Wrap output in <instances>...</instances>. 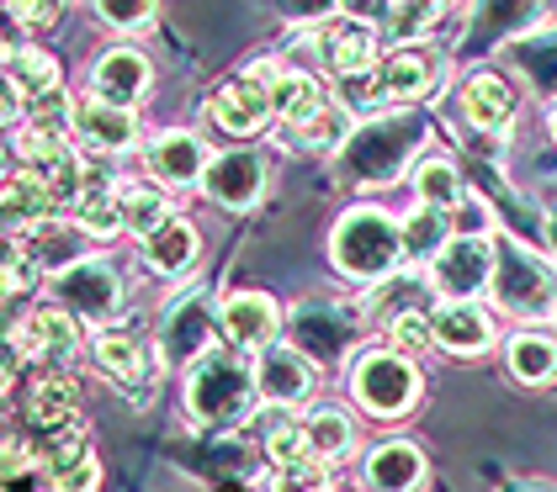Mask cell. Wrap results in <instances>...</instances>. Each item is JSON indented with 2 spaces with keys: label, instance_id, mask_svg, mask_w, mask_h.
<instances>
[{
  "label": "cell",
  "instance_id": "8d00e7d4",
  "mask_svg": "<svg viewBox=\"0 0 557 492\" xmlns=\"http://www.w3.org/2000/svg\"><path fill=\"white\" fill-rule=\"evenodd\" d=\"M27 254L48 265V270H64V265H75L81 260V244H75V234L70 228H59L53 217L38 223V228H27Z\"/></svg>",
  "mask_w": 557,
  "mask_h": 492
},
{
  "label": "cell",
  "instance_id": "7a4b0ae2",
  "mask_svg": "<svg viewBox=\"0 0 557 492\" xmlns=\"http://www.w3.org/2000/svg\"><path fill=\"white\" fill-rule=\"evenodd\" d=\"M330 254H335V270L350 281H383L404 265V234L377 206H350L330 234Z\"/></svg>",
  "mask_w": 557,
  "mask_h": 492
},
{
  "label": "cell",
  "instance_id": "836d02e7",
  "mask_svg": "<svg viewBox=\"0 0 557 492\" xmlns=\"http://www.w3.org/2000/svg\"><path fill=\"white\" fill-rule=\"evenodd\" d=\"M302 434H308V451L324 455V461L350 455V445H356V424L341 408H319L313 418H302Z\"/></svg>",
  "mask_w": 557,
  "mask_h": 492
},
{
  "label": "cell",
  "instance_id": "9f6ffc18",
  "mask_svg": "<svg viewBox=\"0 0 557 492\" xmlns=\"http://www.w3.org/2000/svg\"><path fill=\"white\" fill-rule=\"evenodd\" d=\"M553 318H557V313H553Z\"/></svg>",
  "mask_w": 557,
  "mask_h": 492
},
{
  "label": "cell",
  "instance_id": "ee69618b",
  "mask_svg": "<svg viewBox=\"0 0 557 492\" xmlns=\"http://www.w3.org/2000/svg\"><path fill=\"white\" fill-rule=\"evenodd\" d=\"M271 492H330V471L308 455V461H293V466H276V482Z\"/></svg>",
  "mask_w": 557,
  "mask_h": 492
},
{
  "label": "cell",
  "instance_id": "52a82bcc",
  "mask_svg": "<svg viewBox=\"0 0 557 492\" xmlns=\"http://www.w3.org/2000/svg\"><path fill=\"white\" fill-rule=\"evenodd\" d=\"M494 276V244L488 234H451L430 260V281L446 302H472Z\"/></svg>",
  "mask_w": 557,
  "mask_h": 492
},
{
  "label": "cell",
  "instance_id": "d590c367",
  "mask_svg": "<svg viewBox=\"0 0 557 492\" xmlns=\"http://www.w3.org/2000/svg\"><path fill=\"white\" fill-rule=\"evenodd\" d=\"M33 175L44 180V191L53 197V206H75V197L86 191V164H81V154H75V149H64L59 160L38 164Z\"/></svg>",
  "mask_w": 557,
  "mask_h": 492
},
{
  "label": "cell",
  "instance_id": "bcb514c9",
  "mask_svg": "<svg viewBox=\"0 0 557 492\" xmlns=\"http://www.w3.org/2000/svg\"><path fill=\"white\" fill-rule=\"evenodd\" d=\"M0 5H5L22 27H48V22L64 11V0H0Z\"/></svg>",
  "mask_w": 557,
  "mask_h": 492
},
{
  "label": "cell",
  "instance_id": "5bb4252c",
  "mask_svg": "<svg viewBox=\"0 0 557 492\" xmlns=\"http://www.w3.org/2000/svg\"><path fill=\"white\" fill-rule=\"evenodd\" d=\"M218 328L239 344V350H265L276 344V328H282V313L265 291H234L223 307H218Z\"/></svg>",
  "mask_w": 557,
  "mask_h": 492
},
{
  "label": "cell",
  "instance_id": "4dcf8cb0",
  "mask_svg": "<svg viewBox=\"0 0 557 492\" xmlns=\"http://www.w3.org/2000/svg\"><path fill=\"white\" fill-rule=\"evenodd\" d=\"M510 370H515V381H525V387L557 381V339H547V333H515Z\"/></svg>",
  "mask_w": 557,
  "mask_h": 492
},
{
  "label": "cell",
  "instance_id": "f6af8a7d",
  "mask_svg": "<svg viewBox=\"0 0 557 492\" xmlns=\"http://www.w3.org/2000/svg\"><path fill=\"white\" fill-rule=\"evenodd\" d=\"M101 488V461L96 455H81V461H70L64 471H53V492H96Z\"/></svg>",
  "mask_w": 557,
  "mask_h": 492
},
{
  "label": "cell",
  "instance_id": "f907efd6",
  "mask_svg": "<svg viewBox=\"0 0 557 492\" xmlns=\"http://www.w3.org/2000/svg\"><path fill=\"white\" fill-rule=\"evenodd\" d=\"M435 5H441V0H393V11H398V16H430Z\"/></svg>",
  "mask_w": 557,
  "mask_h": 492
},
{
  "label": "cell",
  "instance_id": "b9f144b4",
  "mask_svg": "<svg viewBox=\"0 0 557 492\" xmlns=\"http://www.w3.org/2000/svg\"><path fill=\"white\" fill-rule=\"evenodd\" d=\"M387 339H393L398 355H425L430 344H435V328H430L425 313H398V318L387 324Z\"/></svg>",
  "mask_w": 557,
  "mask_h": 492
},
{
  "label": "cell",
  "instance_id": "7c38bea8",
  "mask_svg": "<svg viewBox=\"0 0 557 492\" xmlns=\"http://www.w3.org/2000/svg\"><path fill=\"white\" fill-rule=\"evenodd\" d=\"M75 318L53 302V307H38V313H27L22 324L11 328V350L22 355V361H48V366H59V361H70L75 355Z\"/></svg>",
  "mask_w": 557,
  "mask_h": 492
},
{
  "label": "cell",
  "instance_id": "9a60e30c",
  "mask_svg": "<svg viewBox=\"0 0 557 492\" xmlns=\"http://www.w3.org/2000/svg\"><path fill=\"white\" fill-rule=\"evenodd\" d=\"M149 80H154V70H149V59L133 53V48L101 53L96 70H90V90H96L101 101H112V106H128V112L149 96Z\"/></svg>",
  "mask_w": 557,
  "mask_h": 492
},
{
  "label": "cell",
  "instance_id": "e0dca14e",
  "mask_svg": "<svg viewBox=\"0 0 557 492\" xmlns=\"http://www.w3.org/2000/svg\"><path fill=\"white\" fill-rule=\"evenodd\" d=\"M75 133L86 138L96 154H123L138 143V123H133L128 106H112V101H101V96H90L75 106Z\"/></svg>",
  "mask_w": 557,
  "mask_h": 492
},
{
  "label": "cell",
  "instance_id": "d4e9b609",
  "mask_svg": "<svg viewBox=\"0 0 557 492\" xmlns=\"http://www.w3.org/2000/svg\"><path fill=\"white\" fill-rule=\"evenodd\" d=\"M536 11H542V0H478V11H472V42L478 48H494V42L515 38V33H525L536 22Z\"/></svg>",
  "mask_w": 557,
  "mask_h": 492
},
{
  "label": "cell",
  "instance_id": "603a6c76",
  "mask_svg": "<svg viewBox=\"0 0 557 492\" xmlns=\"http://www.w3.org/2000/svg\"><path fill=\"white\" fill-rule=\"evenodd\" d=\"M197 228L186 223V217H165L149 239H144V260H149V270L154 276H186L191 265H197Z\"/></svg>",
  "mask_w": 557,
  "mask_h": 492
},
{
  "label": "cell",
  "instance_id": "e575fe53",
  "mask_svg": "<svg viewBox=\"0 0 557 492\" xmlns=\"http://www.w3.org/2000/svg\"><path fill=\"white\" fill-rule=\"evenodd\" d=\"M260 440H265V455L276 461V466H293V461H308V434H302V424H293L287 413H265L260 418Z\"/></svg>",
  "mask_w": 557,
  "mask_h": 492
},
{
  "label": "cell",
  "instance_id": "3957f363",
  "mask_svg": "<svg viewBox=\"0 0 557 492\" xmlns=\"http://www.w3.org/2000/svg\"><path fill=\"white\" fill-rule=\"evenodd\" d=\"M420 143H425L420 117H372V123L350 127V138L341 143V164L356 180H393L420 154Z\"/></svg>",
  "mask_w": 557,
  "mask_h": 492
},
{
  "label": "cell",
  "instance_id": "11a10c76",
  "mask_svg": "<svg viewBox=\"0 0 557 492\" xmlns=\"http://www.w3.org/2000/svg\"><path fill=\"white\" fill-rule=\"evenodd\" d=\"M510 492H542V488H510Z\"/></svg>",
  "mask_w": 557,
  "mask_h": 492
},
{
  "label": "cell",
  "instance_id": "83f0119b",
  "mask_svg": "<svg viewBox=\"0 0 557 492\" xmlns=\"http://www.w3.org/2000/svg\"><path fill=\"white\" fill-rule=\"evenodd\" d=\"M75 228H81V234H96V239L123 234V202H117V186H112V180L86 175V191L75 197Z\"/></svg>",
  "mask_w": 557,
  "mask_h": 492
},
{
  "label": "cell",
  "instance_id": "8992f818",
  "mask_svg": "<svg viewBox=\"0 0 557 492\" xmlns=\"http://www.w3.org/2000/svg\"><path fill=\"white\" fill-rule=\"evenodd\" d=\"M350 392L361 398V408H372L377 418H398L414 408L420 398V376L409 366V355L398 350H372L350 366Z\"/></svg>",
  "mask_w": 557,
  "mask_h": 492
},
{
  "label": "cell",
  "instance_id": "7dc6e473",
  "mask_svg": "<svg viewBox=\"0 0 557 492\" xmlns=\"http://www.w3.org/2000/svg\"><path fill=\"white\" fill-rule=\"evenodd\" d=\"M335 5H341V0H282V11L298 16V22H324Z\"/></svg>",
  "mask_w": 557,
  "mask_h": 492
},
{
  "label": "cell",
  "instance_id": "f546056e",
  "mask_svg": "<svg viewBox=\"0 0 557 492\" xmlns=\"http://www.w3.org/2000/svg\"><path fill=\"white\" fill-rule=\"evenodd\" d=\"M451 212L446 206H425L420 202V212H409L404 223H398V234H404V260H435V249L451 239Z\"/></svg>",
  "mask_w": 557,
  "mask_h": 492
},
{
  "label": "cell",
  "instance_id": "2e32d148",
  "mask_svg": "<svg viewBox=\"0 0 557 492\" xmlns=\"http://www.w3.org/2000/svg\"><path fill=\"white\" fill-rule=\"evenodd\" d=\"M350 313H345L341 302H308L298 318H293V333H298L302 355L313 361V366H324V361H341L345 344H350Z\"/></svg>",
  "mask_w": 557,
  "mask_h": 492
},
{
  "label": "cell",
  "instance_id": "db71d44e",
  "mask_svg": "<svg viewBox=\"0 0 557 492\" xmlns=\"http://www.w3.org/2000/svg\"><path fill=\"white\" fill-rule=\"evenodd\" d=\"M547 127H553V143H557V106H553V123H547Z\"/></svg>",
  "mask_w": 557,
  "mask_h": 492
},
{
  "label": "cell",
  "instance_id": "44dd1931",
  "mask_svg": "<svg viewBox=\"0 0 557 492\" xmlns=\"http://www.w3.org/2000/svg\"><path fill=\"white\" fill-rule=\"evenodd\" d=\"M430 328H435V344L451 350V355H483V350L494 344L488 313L472 307V302H446V307L430 318Z\"/></svg>",
  "mask_w": 557,
  "mask_h": 492
},
{
  "label": "cell",
  "instance_id": "d6a6232c",
  "mask_svg": "<svg viewBox=\"0 0 557 492\" xmlns=\"http://www.w3.org/2000/svg\"><path fill=\"white\" fill-rule=\"evenodd\" d=\"M5 80L16 85L22 101H27V96L59 85V59L44 53V48H5Z\"/></svg>",
  "mask_w": 557,
  "mask_h": 492
},
{
  "label": "cell",
  "instance_id": "ffe728a7",
  "mask_svg": "<svg viewBox=\"0 0 557 492\" xmlns=\"http://www.w3.org/2000/svg\"><path fill=\"white\" fill-rule=\"evenodd\" d=\"M149 169L165 180V186H202V169H208V149L197 133H160L149 143Z\"/></svg>",
  "mask_w": 557,
  "mask_h": 492
},
{
  "label": "cell",
  "instance_id": "1f68e13d",
  "mask_svg": "<svg viewBox=\"0 0 557 492\" xmlns=\"http://www.w3.org/2000/svg\"><path fill=\"white\" fill-rule=\"evenodd\" d=\"M117 202H123V228L138 234V239H149L165 217H175L160 186H138V180H133V186H117Z\"/></svg>",
  "mask_w": 557,
  "mask_h": 492
},
{
  "label": "cell",
  "instance_id": "4316f807",
  "mask_svg": "<svg viewBox=\"0 0 557 492\" xmlns=\"http://www.w3.org/2000/svg\"><path fill=\"white\" fill-rule=\"evenodd\" d=\"M420 477H425V455L414 451V445H404V440L383 445V451L367 461V482L377 492H414Z\"/></svg>",
  "mask_w": 557,
  "mask_h": 492
},
{
  "label": "cell",
  "instance_id": "9c48e42d",
  "mask_svg": "<svg viewBox=\"0 0 557 492\" xmlns=\"http://www.w3.org/2000/svg\"><path fill=\"white\" fill-rule=\"evenodd\" d=\"M441 70H446L441 53H430L420 42H398L377 59L372 80H377V96H387V101H420L441 85Z\"/></svg>",
  "mask_w": 557,
  "mask_h": 492
},
{
  "label": "cell",
  "instance_id": "484cf974",
  "mask_svg": "<svg viewBox=\"0 0 557 492\" xmlns=\"http://www.w3.org/2000/svg\"><path fill=\"white\" fill-rule=\"evenodd\" d=\"M330 106V90L313 80V75H298V70H282L276 85H271V112L282 117V123L302 127L308 117H319Z\"/></svg>",
  "mask_w": 557,
  "mask_h": 492
},
{
  "label": "cell",
  "instance_id": "816d5d0a",
  "mask_svg": "<svg viewBox=\"0 0 557 492\" xmlns=\"http://www.w3.org/2000/svg\"><path fill=\"white\" fill-rule=\"evenodd\" d=\"M547 244H553V254H557V212L547 217Z\"/></svg>",
  "mask_w": 557,
  "mask_h": 492
},
{
  "label": "cell",
  "instance_id": "f35d334b",
  "mask_svg": "<svg viewBox=\"0 0 557 492\" xmlns=\"http://www.w3.org/2000/svg\"><path fill=\"white\" fill-rule=\"evenodd\" d=\"M298 133H302V143H308V149H341L345 138H350V106H345V101L341 106L330 101V106H324L319 117H308Z\"/></svg>",
  "mask_w": 557,
  "mask_h": 492
},
{
  "label": "cell",
  "instance_id": "f1b7e54d",
  "mask_svg": "<svg viewBox=\"0 0 557 492\" xmlns=\"http://www.w3.org/2000/svg\"><path fill=\"white\" fill-rule=\"evenodd\" d=\"M75 403H81L75 381L59 376V370H44V376L33 381V392H27V418H33L38 429H59V424L75 418Z\"/></svg>",
  "mask_w": 557,
  "mask_h": 492
},
{
  "label": "cell",
  "instance_id": "ab89813d",
  "mask_svg": "<svg viewBox=\"0 0 557 492\" xmlns=\"http://www.w3.org/2000/svg\"><path fill=\"white\" fill-rule=\"evenodd\" d=\"M22 112H27V123L33 127H53V133L75 127V101H70L59 85H53V90H38V96H27Z\"/></svg>",
  "mask_w": 557,
  "mask_h": 492
},
{
  "label": "cell",
  "instance_id": "f5cc1de1",
  "mask_svg": "<svg viewBox=\"0 0 557 492\" xmlns=\"http://www.w3.org/2000/svg\"><path fill=\"white\" fill-rule=\"evenodd\" d=\"M5 164H11V154H5V143H0V180H5Z\"/></svg>",
  "mask_w": 557,
  "mask_h": 492
},
{
  "label": "cell",
  "instance_id": "d6986e66",
  "mask_svg": "<svg viewBox=\"0 0 557 492\" xmlns=\"http://www.w3.org/2000/svg\"><path fill=\"white\" fill-rule=\"evenodd\" d=\"M53 212H59V206H53V197L44 191V180H38L33 169L0 180V234H27V228L48 223Z\"/></svg>",
  "mask_w": 557,
  "mask_h": 492
},
{
  "label": "cell",
  "instance_id": "30bf717a",
  "mask_svg": "<svg viewBox=\"0 0 557 492\" xmlns=\"http://www.w3.org/2000/svg\"><path fill=\"white\" fill-rule=\"evenodd\" d=\"M256 392L271 403V408H293L302 403L308 392H313V361L302 355V350H287V344H265L256 350Z\"/></svg>",
  "mask_w": 557,
  "mask_h": 492
},
{
  "label": "cell",
  "instance_id": "681fc988",
  "mask_svg": "<svg viewBox=\"0 0 557 492\" xmlns=\"http://www.w3.org/2000/svg\"><path fill=\"white\" fill-rule=\"evenodd\" d=\"M16 117H22V90H16V85L0 75V127L16 123Z\"/></svg>",
  "mask_w": 557,
  "mask_h": 492
},
{
  "label": "cell",
  "instance_id": "74e56055",
  "mask_svg": "<svg viewBox=\"0 0 557 492\" xmlns=\"http://www.w3.org/2000/svg\"><path fill=\"white\" fill-rule=\"evenodd\" d=\"M414 191H420V202L425 206H451L462 202V175H457V164L451 160H425L414 169Z\"/></svg>",
  "mask_w": 557,
  "mask_h": 492
},
{
  "label": "cell",
  "instance_id": "ba28073f",
  "mask_svg": "<svg viewBox=\"0 0 557 492\" xmlns=\"http://www.w3.org/2000/svg\"><path fill=\"white\" fill-rule=\"evenodd\" d=\"M213 328H218V313L208 302V291H186L175 297L160 318V361L165 366H191L202 350H213Z\"/></svg>",
  "mask_w": 557,
  "mask_h": 492
},
{
  "label": "cell",
  "instance_id": "8fae6325",
  "mask_svg": "<svg viewBox=\"0 0 557 492\" xmlns=\"http://www.w3.org/2000/svg\"><path fill=\"white\" fill-rule=\"evenodd\" d=\"M208 117H213L223 133H234V138H250V133H260L265 117H271V85L256 80L250 70L234 75V80H223L213 90V101H208Z\"/></svg>",
  "mask_w": 557,
  "mask_h": 492
},
{
  "label": "cell",
  "instance_id": "cb8c5ba5",
  "mask_svg": "<svg viewBox=\"0 0 557 492\" xmlns=\"http://www.w3.org/2000/svg\"><path fill=\"white\" fill-rule=\"evenodd\" d=\"M462 112H468L472 127L483 133H505L515 123V90L499 75H472L462 85Z\"/></svg>",
  "mask_w": 557,
  "mask_h": 492
},
{
  "label": "cell",
  "instance_id": "7402d4cb",
  "mask_svg": "<svg viewBox=\"0 0 557 492\" xmlns=\"http://www.w3.org/2000/svg\"><path fill=\"white\" fill-rule=\"evenodd\" d=\"M324 59H330V70L350 80V75H372L377 70V27L372 22H341L335 33H324Z\"/></svg>",
  "mask_w": 557,
  "mask_h": 492
},
{
  "label": "cell",
  "instance_id": "60d3db41",
  "mask_svg": "<svg viewBox=\"0 0 557 492\" xmlns=\"http://www.w3.org/2000/svg\"><path fill=\"white\" fill-rule=\"evenodd\" d=\"M64 149H70V138H64V133H53V127H33V123H27L22 133H16V154L27 160V169L59 160Z\"/></svg>",
  "mask_w": 557,
  "mask_h": 492
},
{
  "label": "cell",
  "instance_id": "c3c4849f",
  "mask_svg": "<svg viewBox=\"0 0 557 492\" xmlns=\"http://www.w3.org/2000/svg\"><path fill=\"white\" fill-rule=\"evenodd\" d=\"M341 5L356 22H372V27H377L383 16H393V0H341Z\"/></svg>",
  "mask_w": 557,
  "mask_h": 492
},
{
  "label": "cell",
  "instance_id": "5b68a950",
  "mask_svg": "<svg viewBox=\"0 0 557 492\" xmlns=\"http://www.w3.org/2000/svg\"><path fill=\"white\" fill-rule=\"evenodd\" d=\"M53 302L70 313V318H86V324H112L123 313V276L96 260V254H81L75 265L53 270Z\"/></svg>",
  "mask_w": 557,
  "mask_h": 492
},
{
  "label": "cell",
  "instance_id": "277c9868",
  "mask_svg": "<svg viewBox=\"0 0 557 492\" xmlns=\"http://www.w3.org/2000/svg\"><path fill=\"white\" fill-rule=\"evenodd\" d=\"M494 302L515 318H553L557 313V270L536 260L525 244H494Z\"/></svg>",
  "mask_w": 557,
  "mask_h": 492
},
{
  "label": "cell",
  "instance_id": "4fadbf2b",
  "mask_svg": "<svg viewBox=\"0 0 557 492\" xmlns=\"http://www.w3.org/2000/svg\"><path fill=\"white\" fill-rule=\"evenodd\" d=\"M202 191H208L218 206H228V212H250V206L260 202V191H265V164H260L256 154H245V149L218 154V160H208V169H202Z\"/></svg>",
  "mask_w": 557,
  "mask_h": 492
},
{
  "label": "cell",
  "instance_id": "7bdbcfd3",
  "mask_svg": "<svg viewBox=\"0 0 557 492\" xmlns=\"http://www.w3.org/2000/svg\"><path fill=\"white\" fill-rule=\"evenodd\" d=\"M90 5H96V16H101L107 27H117V33H138V27L154 22V0H90Z\"/></svg>",
  "mask_w": 557,
  "mask_h": 492
},
{
  "label": "cell",
  "instance_id": "ac0fdd59",
  "mask_svg": "<svg viewBox=\"0 0 557 492\" xmlns=\"http://www.w3.org/2000/svg\"><path fill=\"white\" fill-rule=\"evenodd\" d=\"M90 355H96V366L107 370L117 387H128V392H138V387L149 381V370H154L149 344L133 339V333H123V328H101V333L90 339Z\"/></svg>",
  "mask_w": 557,
  "mask_h": 492
},
{
  "label": "cell",
  "instance_id": "6da1fadb",
  "mask_svg": "<svg viewBox=\"0 0 557 492\" xmlns=\"http://www.w3.org/2000/svg\"><path fill=\"white\" fill-rule=\"evenodd\" d=\"M256 403V366H245V355L234 350H202L186 366V413L202 429H228L239 424Z\"/></svg>",
  "mask_w": 557,
  "mask_h": 492
}]
</instances>
